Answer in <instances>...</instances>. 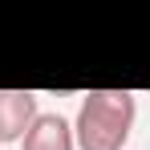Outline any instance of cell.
Here are the masks:
<instances>
[{
	"label": "cell",
	"mask_w": 150,
	"mask_h": 150,
	"mask_svg": "<svg viewBox=\"0 0 150 150\" xmlns=\"http://www.w3.org/2000/svg\"><path fill=\"white\" fill-rule=\"evenodd\" d=\"M138 101L130 89H89L73 122V142L81 150H122L134 130Z\"/></svg>",
	"instance_id": "1"
},
{
	"label": "cell",
	"mask_w": 150,
	"mask_h": 150,
	"mask_svg": "<svg viewBox=\"0 0 150 150\" xmlns=\"http://www.w3.org/2000/svg\"><path fill=\"white\" fill-rule=\"evenodd\" d=\"M37 122V93L28 89H0V146L25 138V130Z\"/></svg>",
	"instance_id": "2"
},
{
	"label": "cell",
	"mask_w": 150,
	"mask_h": 150,
	"mask_svg": "<svg viewBox=\"0 0 150 150\" xmlns=\"http://www.w3.org/2000/svg\"><path fill=\"white\" fill-rule=\"evenodd\" d=\"M25 150H77L73 142V126L61 114H37V122L25 130Z\"/></svg>",
	"instance_id": "3"
}]
</instances>
